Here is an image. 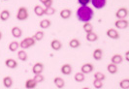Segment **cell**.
I'll list each match as a JSON object with an SVG mask.
<instances>
[{
	"label": "cell",
	"mask_w": 129,
	"mask_h": 89,
	"mask_svg": "<svg viewBox=\"0 0 129 89\" xmlns=\"http://www.w3.org/2000/svg\"><path fill=\"white\" fill-rule=\"evenodd\" d=\"M92 6L94 7L97 10H100V9H103L104 7L106 6L107 4V0H90Z\"/></svg>",
	"instance_id": "5"
},
{
	"label": "cell",
	"mask_w": 129,
	"mask_h": 89,
	"mask_svg": "<svg viewBox=\"0 0 129 89\" xmlns=\"http://www.w3.org/2000/svg\"><path fill=\"white\" fill-rule=\"evenodd\" d=\"M27 57H28V55H27V53L25 52L24 50H21V51H19L18 52V58L20 61H26Z\"/></svg>",
	"instance_id": "29"
},
{
	"label": "cell",
	"mask_w": 129,
	"mask_h": 89,
	"mask_svg": "<svg viewBox=\"0 0 129 89\" xmlns=\"http://www.w3.org/2000/svg\"><path fill=\"white\" fill-rule=\"evenodd\" d=\"M78 3L81 6H87L90 3V0H78Z\"/></svg>",
	"instance_id": "37"
},
{
	"label": "cell",
	"mask_w": 129,
	"mask_h": 89,
	"mask_svg": "<svg viewBox=\"0 0 129 89\" xmlns=\"http://www.w3.org/2000/svg\"><path fill=\"white\" fill-rule=\"evenodd\" d=\"M69 47L72 48V49H78V48H80L81 47V42H80V40L77 38H74L70 40V42H69Z\"/></svg>",
	"instance_id": "23"
},
{
	"label": "cell",
	"mask_w": 129,
	"mask_h": 89,
	"mask_svg": "<svg viewBox=\"0 0 129 89\" xmlns=\"http://www.w3.org/2000/svg\"><path fill=\"white\" fill-rule=\"evenodd\" d=\"M92 56L94 58V60L100 61V60L102 59V57H103V51H102L101 49H96V50H94Z\"/></svg>",
	"instance_id": "16"
},
{
	"label": "cell",
	"mask_w": 129,
	"mask_h": 89,
	"mask_svg": "<svg viewBox=\"0 0 129 89\" xmlns=\"http://www.w3.org/2000/svg\"><path fill=\"white\" fill-rule=\"evenodd\" d=\"M44 69H45L44 64L41 63V62H37L36 64L33 65L32 72L34 75H38V74H42L43 71H44Z\"/></svg>",
	"instance_id": "7"
},
{
	"label": "cell",
	"mask_w": 129,
	"mask_h": 89,
	"mask_svg": "<svg viewBox=\"0 0 129 89\" xmlns=\"http://www.w3.org/2000/svg\"><path fill=\"white\" fill-rule=\"evenodd\" d=\"M93 86L96 89H101L103 87V82L101 80H97V79H94L93 80Z\"/></svg>",
	"instance_id": "35"
},
{
	"label": "cell",
	"mask_w": 129,
	"mask_h": 89,
	"mask_svg": "<svg viewBox=\"0 0 129 89\" xmlns=\"http://www.w3.org/2000/svg\"><path fill=\"white\" fill-rule=\"evenodd\" d=\"M53 83H54V85L59 89H62L65 86L64 79H63L62 77H60V76H56V77H54V79H53Z\"/></svg>",
	"instance_id": "11"
},
{
	"label": "cell",
	"mask_w": 129,
	"mask_h": 89,
	"mask_svg": "<svg viewBox=\"0 0 129 89\" xmlns=\"http://www.w3.org/2000/svg\"><path fill=\"white\" fill-rule=\"evenodd\" d=\"M119 86L121 89H128L129 88V79L128 78H124L119 82Z\"/></svg>",
	"instance_id": "32"
},
{
	"label": "cell",
	"mask_w": 129,
	"mask_h": 89,
	"mask_svg": "<svg viewBox=\"0 0 129 89\" xmlns=\"http://www.w3.org/2000/svg\"><path fill=\"white\" fill-rule=\"evenodd\" d=\"M40 2L42 4H44V6L47 7H52V3H53V0H40Z\"/></svg>",
	"instance_id": "36"
},
{
	"label": "cell",
	"mask_w": 129,
	"mask_h": 89,
	"mask_svg": "<svg viewBox=\"0 0 129 89\" xmlns=\"http://www.w3.org/2000/svg\"><path fill=\"white\" fill-rule=\"evenodd\" d=\"M128 25V20H126V19H117L115 22V26L117 29H126Z\"/></svg>",
	"instance_id": "6"
},
{
	"label": "cell",
	"mask_w": 129,
	"mask_h": 89,
	"mask_svg": "<svg viewBox=\"0 0 129 89\" xmlns=\"http://www.w3.org/2000/svg\"><path fill=\"white\" fill-rule=\"evenodd\" d=\"M83 29L84 30L85 33H89V32L93 31V25L90 23V21L89 22H84V26H83Z\"/></svg>",
	"instance_id": "30"
},
{
	"label": "cell",
	"mask_w": 129,
	"mask_h": 89,
	"mask_svg": "<svg viewBox=\"0 0 129 89\" xmlns=\"http://www.w3.org/2000/svg\"><path fill=\"white\" fill-rule=\"evenodd\" d=\"M107 70H108V72H109L110 74L115 75V74L117 73V70H118V69H117V65L113 64V63L108 64V66H107Z\"/></svg>",
	"instance_id": "24"
},
{
	"label": "cell",
	"mask_w": 129,
	"mask_h": 89,
	"mask_svg": "<svg viewBox=\"0 0 129 89\" xmlns=\"http://www.w3.org/2000/svg\"><path fill=\"white\" fill-rule=\"evenodd\" d=\"M29 17V13L27 11L25 7H19L18 12H17V19L19 21H24L28 19Z\"/></svg>",
	"instance_id": "3"
},
{
	"label": "cell",
	"mask_w": 129,
	"mask_h": 89,
	"mask_svg": "<svg viewBox=\"0 0 129 89\" xmlns=\"http://www.w3.org/2000/svg\"><path fill=\"white\" fill-rule=\"evenodd\" d=\"M44 36H45L44 32L42 31V30H39V31H37L33 35L32 37L34 38V40H35L36 42H39V41H42V40L44 39Z\"/></svg>",
	"instance_id": "27"
},
{
	"label": "cell",
	"mask_w": 129,
	"mask_h": 89,
	"mask_svg": "<svg viewBox=\"0 0 129 89\" xmlns=\"http://www.w3.org/2000/svg\"><path fill=\"white\" fill-rule=\"evenodd\" d=\"M51 47L53 51H59L62 48V43L57 39H54L51 42Z\"/></svg>",
	"instance_id": "13"
},
{
	"label": "cell",
	"mask_w": 129,
	"mask_h": 89,
	"mask_svg": "<svg viewBox=\"0 0 129 89\" xmlns=\"http://www.w3.org/2000/svg\"><path fill=\"white\" fill-rule=\"evenodd\" d=\"M55 14V9L53 7H47L44 10V15H48V16H52Z\"/></svg>",
	"instance_id": "31"
},
{
	"label": "cell",
	"mask_w": 129,
	"mask_h": 89,
	"mask_svg": "<svg viewBox=\"0 0 129 89\" xmlns=\"http://www.w3.org/2000/svg\"><path fill=\"white\" fill-rule=\"evenodd\" d=\"M4 1H7V0H4Z\"/></svg>",
	"instance_id": "41"
},
{
	"label": "cell",
	"mask_w": 129,
	"mask_h": 89,
	"mask_svg": "<svg viewBox=\"0 0 129 89\" xmlns=\"http://www.w3.org/2000/svg\"><path fill=\"white\" fill-rule=\"evenodd\" d=\"M19 48V43L17 42V41H14V42H11L9 44V51L14 52V51H17Z\"/></svg>",
	"instance_id": "26"
},
{
	"label": "cell",
	"mask_w": 129,
	"mask_h": 89,
	"mask_svg": "<svg viewBox=\"0 0 129 89\" xmlns=\"http://www.w3.org/2000/svg\"><path fill=\"white\" fill-rule=\"evenodd\" d=\"M74 78H75V80L77 82H83L84 80V78H85V76H84V74H83L82 72H79L77 74H75Z\"/></svg>",
	"instance_id": "28"
},
{
	"label": "cell",
	"mask_w": 129,
	"mask_h": 89,
	"mask_svg": "<svg viewBox=\"0 0 129 89\" xmlns=\"http://www.w3.org/2000/svg\"><path fill=\"white\" fill-rule=\"evenodd\" d=\"M94 79H97V80H101V81H103L104 79L106 78V76L104 75L103 73H101V72H97L94 74Z\"/></svg>",
	"instance_id": "33"
},
{
	"label": "cell",
	"mask_w": 129,
	"mask_h": 89,
	"mask_svg": "<svg viewBox=\"0 0 129 89\" xmlns=\"http://www.w3.org/2000/svg\"><path fill=\"white\" fill-rule=\"evenodd\" d=\"M36 44V41L34 40L33 37H26L24 38L20 43H19V47L22 49V50H26L28 48H31L34 44Z\"/></svg>",
	"instance_id": "2"
},
{
	"label": "cell",
	"mask_w": 129,
	"mask_h": 89,
	"mask_svg": "<svg viewBox=\"0 0 129 89\" xmlns=\"http://www.w3.org/2000/svg\"><path fill=\"white\" fill-rule=\"evenodd\" d=\"M94 70V66L91 63H85L81 67V72L83 74H90L92 71Z\"/></svg>",
	"instance_id": "8"
},
{
	"label": "cell",
	"mask_w": 129,
	"mask_h": 89,
	"mask_svg": "<svg viewBox=\"0 0 129 89\" xmlns=\"http://www.w3.org/2000/svg\"><path fill=\"white\" fill-rule=\"evenodd\" d=\"M3 85L6 88L12 87V85H13V79H12V77L10 76H6L5 77H3Z\"/></svg>",
	"instance_id": "19"
},
{
	"label": "cell",
	"mask_w": 129,
	"mask_h": 89,
	"mask_svg": "<svg viewBox=\"0 0 129 89\" xmlns=\"http://www.w3.org/2000/svg\"><path fill=\"white\" fill-rule=\"evenodd\" d=\"M125 60H126V61H129V51H128L125 52Z\"/></svg>",
	"instance_id": "38"
},
{
	"label": "cell",
	"mask_w": 129,
	"mask_h": 89,
	"mask_svg": "<svg viewBox=\"0 0 129 89\" xmlns=\"http://www.w3.org/2000/svg\"><path fill=\"white\" fill-rule=\"evenodd\" d=\"M123 61V57L122 55L120 54H114L112 58H111V63L116 64V65H118V64H121Z\"/></svg>",
	"instance_id": "14"
},
{
	"label": "cell",
	"mask_w": 129,
	"mask_h": 89,
	"mask_svg": "<svg viewBox=\"0 0 129 89\" xmlns=\"http://www.w3.org/2000/svg\"><path fill=\"white\" fill-rule=\"evenodd\" d=\"M60 71H61V73H62L64 76H69V75H71V73H72V66L68 63L63 64V65L61 66V68H60Z\"/></svg>",
	"instance_id": "10"
},
{
	"label": "cell",
	"mask_w": 129,
	"mask_h": 89,
	"mask_svg": "<svg viewBox=\"0 0 129 89\" xmlns=\"http://www.w3.org/2000/svg\"><path fill=\"white\" fill-rule=\"evenodd\" d=\"M94 16L93 9L89 6H81L77 10V18L82 22H89Z\"/></svg>",
	"instance_id": "1"
},
{
	"label": "cell",
	"mask_w": 129,
	"mask_h": 89,
	"mask_svg": "<svg viewBox=\"0 0 129 89\" xmlns=\"http://www.w3.org/2000/svg\"><path fill=\"white\" fill-rule=\"evenodd\" d=\"M44 8L41 6V5H36L34 7V13L37 17H42L44 16Z\"/></svg>",
	"instance_id": "25"
},
{
	"label": "cell",
	"mask_w": 129,
	"mask_h": 89,
	"mask_svg": "<svg viewBox=\"0 0 129 89\" xmlns=\"http://www.w3.org/2000/svg\"><path fill=\"white\" fill-rule=\"evenodd\" d=\"M33 79L36 81L37 83H40L42 82V81H44L45 80V76H43L42 74H38V75H34V77H33Z\"/></svg>",
	"instance_id": "34"
},
{
	"label": "cell",
	"mask_w": 129,
	"mask_h": 89,
	"mask_svg": "<svg viewBox=\"0 0 129 89\" xmlns=\"http://www.w3.org/2000/svg\"><path fill=\"white\" fill-rule=\"evenodd\" d=\"M39 25H40V28H41V29H47V28H49L50 26L52 25V21L48 19H43V20L40 21Z\"/></svg>",
	"instance_id": "22"
},
{
	"label": "cell",
	"mask_w": 129,
	"mask_h": 89,
	"mask_svg": "<svg viewBox=\"0 0 129 89\" xmlns=\"http://www.w3.org/2000/svg\"><path fill=\"white\" fill-rule=\"evenodd\" d=\"M59 16H60V18L63 19H68L70 17L72 16V11L70 9H63V10H61L60 11V13H59Z\"/></svg>",
	"instance_id": "12"
},
{
	"label": "cell",
	"mask_w": 129,
	"mask_h": 89,
	"mask_svg": "<svg viewBox=\"0 0 129 89\" xmlns=\"http://www.w3.org/2000/svg\"><path fill=\"white\" fill-rule=\"evenodd\" d=\"M83 89H90V88H89V87H84Z\"/></svg>",
	"instance_id": "40"
},
{
	"label": "cell",
	"mask_w": 129,
	"mask_h": 89,
	"mask_svg": "<svg viewBox=\"0 0 129 89\" xmlns=\"http://www.w3.org/2000/svg\"><path fill=\"white\" fill-rule=\"evenodd\" d=\"M10 17H11V13L8 10H3L0 13V19H1V21H7L8 19H10Z\"/></svg>",
	"instance_id": "21"
},
{
	"label": "cell",
	"mask_w": 129,
	"mask_h": 89,
	"mask_svg": "<svg viewBox=\"0 0 129 89\" xmlns=\"http://www.w3.org/2000/svg\"><path fill=\"white\" fill-rule=\"evenodd\" d=\"M11 32H12V35L15 38H20L21 35H22V30L19 28V26H14Z\"/></svg>",
	"instance_id": "17"
},
{
	"label": "cell",
	"mask_w": 129,
	"mask_h": 89,
	"mask_svg": "<svg viewBox=\"0 0 129 89\" xmlns=\"http://www.w3.org/2000/svg\"><path fill=\"white\" fill-rule=\"evenodd\" d=\"M107 36L111 39H114V40H117L119 38V33L117 32L116 29H114V28H109L107 32H106Z\"/></svg>",
	"instance_id": "9"
},
{
	"label": "cell",
	"mask_w": 129,
	"mask_h": 89,
	"mask_svg": "<svg viewBox=\"0 0 129 89\" xmlns=\"http://www.w3.org/2000/svg\"><path fill=\"white\" fill-rule=\"evenodd\" d=\"M128 16V10L125 7L119 8L116 13V17L117 19H125V18Z\"/></svg>",
	"instance_id": "4"
},
{
	"label": "cell",
	"mask_w": 129,
	"mask_h": 89,
	"mask_svg": "<svg viewBox=\"0 0 129 89\" xmlns=\"http://www.w3.org/2000/svg\"><path fill=\"white\" fill-rule=\"evenodd\" d=\"M1 38H2V33H1V31H0V40H1Z\"/></svg>",
	"instance_id": "39"
},
{
	"label": "cell",
	"mask_w": 129,
	"mask_h": 89,
	"mask_svg": "<svg viewBox=\"0 0 129 89\" xmlns=\"http://www.w3.org/2000/svg\"><path fill=\"white\" fill-rule=\"evenodd\" d=\"M86 40L88 41V42H96L97 40H98V35H97L95 32H89V33H86Z\"/></svg>",
	"instance_id": "20"
},
{
	"label": "cell",
	"mask_w": 129,
	"mask_h": 89,
	"mask_svg": "<svg viewBox=\"0 0 129 89\" xmlns=\"http://www.w3.org/2000/svg\"><path fill=\"white\" fill-rule=\"evenodd\" d=\"M5 65L10 69H16L18 67V62L13 58H8L5 61Z\"/></svg>",
	"instance_id": "15"
},
{
	"label": "cell",
	"mask_w": 129,
	"mask_h": 89,
	"mask_svg": "<svg viewBox=\"0 0 129 89\" xmlns=\"http://www.w3.org/2000/svg\"><path fill=\"white\" fill-rule=\"evenodd\" d=\"M38 83L36 82L33 78H28L25 81V88L26 89H34L37 86Z\"/></svg>",
	"instance_id": "18"
}]
</instances>
